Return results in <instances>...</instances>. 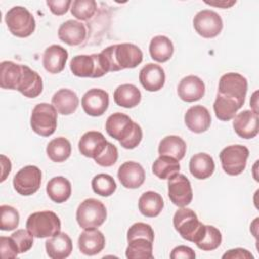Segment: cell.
<instances>
[{
	"label": "cell",
	"mask_w": 259,
	"mask_h": 259,
	"mask_svg": "<svg viewBox=\"0 0 259 259\" xmlns=\"http://www.w3.org/2000/svg\"><path fill=\"white\" fill-rule=\"evenodd\" d=\"M73 250L71 238L66 233H58L46 241V251L52 259H64L70 256Z\"/></svg>",
	"instance_id": "25"
},
{
	"label": "cell",
	"mask_w": 259,
	"mask_h": 259,
	"mask_svg": "<svg viewBox=\"0 0 259 259\" xmlns=\"http://www.w3.org/2000/svg\"><path fill=\"white\" fill-rule=\"evenodd\" d=\"M82 108L88 115L100 116L108 108L109 95L108 93L99 88L89 89L82 97Z\"/></svg>",
	"instance_id": "14"
},
{
	"label": "cell",
	"mask_w": 259,
	"mask_h": 259,
	"mask_svg": "<svg viewBox=\"0 0 259 259\" xmlns=\"http://www.w3.org/2000/svg\"><path fill=\"white\" fill-rule=\"evenodd\" d=\"M158 152L160 156H169L180 161L186 153V144L178 136H167L159 144Z\"/></svg>",
	"instance_id": "33"
},
{
	"label": "cell",
	"mask_w": 259,
	"mask_h": 259,
	"mask_svg": "<svg viewBox=\"0 0 259 259\" xmlns=\"http://www.w3.org/2000/svg\"><path fill=\"white\" fill-rule=\"evenodd\" d=\"M143 139V132L141 126L137 123L135 130L133 131V133L130 135V137L122 143H120V146L123 147L124 149H135L137 146L140 145L141 141Z\"/></svg>",
	"instance_id": "47"
},
{
	"label": "cell",
	"mask_w": 259,
	"mask_h": 259,
	"mask_svg": "<svg viewBox=\"0 0 259 259\" xmlns=\"http://www.w3.org/2000/svg\"><path fill=\"white\" fill-rule=\"evenodd\" d=\"M26 229L33 237L38 239L52 237L60 233L61 221L59 217L51 210L36 211L27 218Z\"/></svg>",
	"instance_id": "2"
},
{
	"label": "cell",
	"mask_w": 259,
	"mask_h": 259,
	"mask_svg": "<svg viewBox=\"0 0 259 259\" xmlns=\"http://www.w3.org/2000/svg\"><path fill=\"white\" fill-rule=\"evenodd\" d=\"M168 196L173 204L179 207H184L191 202L192 188L185 175L177 173L168 179Z\"/></svg>",
	"instance_id": "10"
},
{
	"label": "cell",
	"mask_w": 259,
	"mask_h": 259,
	"mask_svg": "<svg viewBox=\"0 0 259 259\" xmlns=\"http://www.w3.org/2000/svg\"><path fill=\"white\" fill-rule=\"evenodd\" d=\"M170 258L171 259H194L195 258V253L194 251L187 246H177L175 247L171 253H170Z\"/></svg>",
	"instance_id": "48"
},
{
	"label": "cell",
	"mask_w": 259,
	"mask_h": 259,
	"mask_svg": "<svg viewBox=\"0 0 259 259\" xmlns=\"http://www.w3.org/2000/svg\"><path fill=\"white\" fill-rule=\"evenodd\" d=\"M233 127L243 139L255 138L258 134V113L253 110H243L234 116Z\"/></svg>",
	"instance_id": "18"
},
{
	"label": "cell",
	"mask_w": 259,
	"mask_h": 259,
	"mask_svg": "<svg viewBox=\"0 0 259 259\" xmlns=\"http://www.w3.org/2000/svg\"><path fill=\"white\" fill-rule=\"evenodd\" d=\"M41 183V171L38 167L28 165L21 168L13 177V187L20 195L28 196L35 193Z\"/></svg>",
	"instance_id": "7"
},
{
	"label": "cell",
	"mask_w": 259,
	"mask_h": 259,
	"mask_svg": "<svg viewBox=\"0 0 259 259\" xmlns=\"http://www.w3.org/2000/svg\"><path fill=\"white\" fill-rule=\"evenodd\" d=\"M71 144L70 142L64 138L59 137L52 140L47 146V154L48 157L56 163H61L66 161L71 155Z\"/></svg>",
	"instance_id": "37"
},
{
	"label": "cell",
	"mask_w": 259,
	"mask_h": 259,
	"mask_svg": "<svg viewBox=\"0 0 259 259\" xmlns=\"http://www.w3.org/2000/svg\"><path fill=\"white\" fill-rule=\"evenodd\" d=\"M70 69L77 77L99 78L104 75L100 68L97 54L78 55L73 57L70 62Z\"/></svg>",
	"instance_id": "11"
},
{
	"label": "cell",
	"mask_w": 259,
	"mask_h": 259,
	"mask_svg": "<svg viewBox=\"0 0 259 259\" xmlns=\"http://www.w3.org/2000/svg\"><path fill=\"white\" fill-rule=\"evenodd\" d=\"M151 58L159 63L167 62L174 53V47L169 37L165 35L154 36L149 46Z\"/></svg>",
	"instance_id": "32"
},
{
	"label": "cell",
	"mask_w": 259,
	"mask_h": 259,
	"mask_svg": "<svg viewBox=\"0 0 259 259\" xmlns=\"http://www.w3.org/2000/svg\"><path fill=\"white\" fill-rule=\"evenodd\" d=\"M91 186L95 193L103 197L112 195L116 190V183L114 179L110 175L104 173H100L94 176L91 181Z\"/></svg>",
	"instance_id": "38"
},
{
	"label": "cell",
	"mask_w": 259,
	"mask_h": 259,
	"mask_svg": "<svg viewBox=\"0 0 259 259\" xmlns=\"http://www.w3.org/2000/svg\"><path fill=\"white\" fill-rule=\"evenodd\" d=\"M68 60V52L59 45H52L46 49L42 55L44 68L51 74H58L65 68Z\"/></svg>",
	"instance_id": "23"
},
{
	"label": "cell",
	"mask_w": 259,
	"mask_h": 259,
	"mask_svg": "<svg viewBox=\"0 0 259 259\" xmlns=\"http://www.w3.org/2000/svg\"><path fill=\"white\" fill-rule=\"evenodd\" d=\"M52 104L59 113L69 115L76 111L79 105V98L73 90L63 88L53 95Z\"/></svg>",
	"instance_id": "26"
},
{
	"label": "cell",
	"mask_w": 259,
	"mask_h": 259,
	"mask_svg": "<svg viewBox=\"0 0 259 259\" xmlns=\"http://www.w3.org/2000/svg\"><path fill=\"white\" fill-rule=\"evenodd\" d=\"M106 217L104 204L95 198H87L82 201L76 211L77 223L82 229L98 228L105 222Z\"/></svg>",
	"instance_id": "3"
},
{
	"label": "cell",
	"mask_w": 259,
	"mask_h": 259,
	"mask_svg": "<svg viewBox=\"0 0 259 259\" xmlns=\"http://www.w3.org/2000/svg\"><path fill=\"white\" fill-rule=\"evenodd\" d=\"M47 5L49 6V8L53 14L63 15L68 11L70 6L72 5V1H70V0H48Z\"/></svg>",
	"instance_id": "46"
},
{
	"label": "cell",
	"mask_w": 259,
	"mask_h": 259,
	"mask_svg": "<svg viewBox=\"0 0 259 259\" xmlns=\"http://www.w3.org/2000/svg\"><path fill=\"white\" fill-rule=\"evenodd\" d=\"M57 110L54 105L39 103L34 106L30 115V126L32 131L41 136L50 137L57 128Z\"/></svg>",
	"instance_id": "5"
},
{
	"label": "cell",
	"mask_w": 259,
	"mask_h": 259,
	"mask_svg": "<svg viewBox=\"0 0 259 259\" xmlns=\"http://www.w3.org/2000/svg\"><path fill=\"white\" fill-rule=\"evenodd\" d=\"M105 246L104 235L96 228L84 229L78 238V247L81 253L93 256L100 253Z\"/></svg>",
	"instance_id": "16"
},
{
	"label": "cell",
	"mask_w": 259,
	"mask_h": 259,
	"mask_svg": "<svg viewBox=\"0 0 259 259\" xmlns=\"http://www.w3.org/2000/svg\"><path fill=\"white\" fill-rule=\"evenodd\" d=\"M180 164L174 158L169 156H160L152 165L153 173L160 179H169L179 173Z\"/></svg>",
	"instance_id": "36"
},
{
	"label": "cell",
	"mask_w": 259,
	"mask_h": 259,
	"mask_svg": "<svg viewBox=\"0 0 259 259\" xmlns=\"http://www.w3.org/2000/svg\"><path fill=\"white\" fill-rule=\"evenodd\" d=\"M125 256L128 259H152L153 242L146 238H135L128 241Z\"/></svg>",
	"instance_id": "35"
},
{
	"label": "cell",
	"mask_w": 259,
	"mask_h": 259,
	"mask_svg": "<svg viewBox=\"0 0 259 259\" xmlns=\"http://www.w3.org/2000/svg\"><path fill=\"white\" fill-rule=\"evenodd\" d=\"M106 144L107 141L100 132L89 131L81 137L78 143V149L83 156L94 159L101 154Z\"/></svg>",
	"instance_id": "21"
},
{
	"label": "cell",
	"mask_w": 259,
	"mask_h": 259,
	"mask_svg": "<svg viewBox=\"0 0 259 259\" xmlns=\"http://www.w3.org/2000/svg\"><path fill=\"white\" fill-rule=\"evenodd\" d=\"M86 27L80 21L70 19L62 23L58 29L59 38L69 45V46H78L86 37Z\"/></svg>",
	"instance_id": "24"
},
{
	"label": "cell",
	"mask_w": 259,
	"mask_h": 259,
	"mask_svg": "<svg viewBox=\"0 0 259 259\" xmlns=\"http://www.w3.org/2000/svg\"><path fill=\"white\" fill-rule=\"evenodd\" d=\"M113 57L118 71L136 68L143 61L141 49L128 42L113 45Z\"/></svg>",
	"instance_id": "12"
},
{
	"label": "cell",
	"mask_w": 259,
	"mask_h": 259,
	"mask_svg": "<svg viewBox=\"0 0 259 259\" xmlns=\"http://www.w3.org/2000/svg\"><path fill=\"white\" fill-rule=\"evenodd\" d=\"M5 23L9 31L17 37H27L35 29L33 15L22 6H14L5 14Z\"/></svg>",
	"instance_id": "4"
},
{
	"label": "cell",
	"mask_w": 259,
	"mask_h": 259,
	"mask_svg": "<svg viewBox=\"0 0 259 259\" xmlns=\"http://www.w3.org/2000/svg\"><path fill=\"white\" fill-rule=\"evenodd\" d=\"M46 190L49 197L54 202L63 203L71 196L72 186L67 178L63 176H56L48 182Z\"/></svg>",
	"instance_id": "30"
},
{
	"label": "cell",
	"mask_w": 259,
	"mask_h": 259,
	"mask_svg": "<svg viewBox=\"0 0 259 259\" xmlns=\"http://www.w3.org/2000/svg\"><path fill=\"white\" fill-rule=\"evenodd\" d=\"M165 72L157 64L149 63L142 68L139 74V80L142 86L151 92L159 91L165 84Z\"/></svg>",
	"instance_id": "19"
},
{
	"label": "cell",
	"mask_w": 259,
	"mask_h": 259,
	"mask_svg": "<svg viewBox=\"0 0 259 259\" xmlns=\"http://www.w3.org/2000/svg\"><path fill=\"white\" fill-rule=\"evenodd\" d=\"M214 161L206 153H198L191 157L189 161V171L196 179H206L214 172Z\"/></svg>",
	"instance_id": "27"
},
{
	"label": "cell",
	"mask_w": 259,
	"mask_h": 259,
	"mask_svg": "<svg viewBox=\"0 0 259 259\" xmlns=\"http://www.w3.org/2000/svg\"><path fill=\"white\" fill-rule=\"evenodd\" d=\"M135 238H146L154 242V231L152 227L145 223H136L130 227L127 230L126 239L127 242Z\"/></svg>",
	"instance_id": "44"
},
{
	"label": "cell",
	"mask_w": 259,
	"mask_h": 259,
	"mask_svg": "<svg viewBox=\"0 0 259 259\" xmlns=\"http://www.w3.org/2000/svg\"><path fill=\"white\" fill-rule=\"evenodd\" d=\"M16 90L23 94L25 97H37L42 91L41 77L35 71L31 70L29 67L23 65L22 75Z\"/></svg>",
	"instance_id": "22"
},
{
	"label": "cell",
	"mask_w": 259,
	"mask_h": 259,
	"mask_svg": "<svg viewBox=\"0 0 259 259\" xmlns=\"http://www.w3.org/2000/svg\"><path fill=\"white\" fill-rule=\"evenodd\" d=\"M19 224L18 211L10 206L3 204L0 206V229L2 231H12Z\"/></svg>",
	"instance_id": "41"
},
{
	"label": "cell",
	"mask_w": 259,
	"mask_h": 259,
	"mask_svg": "<svg viewBox=\"0 0 259 259\" xmlns=\"http://www.w3.org/2000/svg\"><path fill=\"white\" fill-rule=\"evenodd\" d=\"M0 251H1V256L4 259L16 258L17 255L19 254L18 249L11 237H4V236L0 237Z\"/></svg>",
	"instance_id": "45"
},
{
	"label": "cell",
	"mask_w": 259,
	"mask_h": 259,
	"mask_svg": "<svg viewBox=\"0 0 259 259\" xmlns=\"http://www.w3.org/2000/svg\"><path fill=\"white\" fill-rule=\"evenodd\" d=\"M117 178L123 187L136 189L142 186L146 175L144 168L139 163L128 161L118 168Z\"/></svg>",
	"instance_id": "15"
},
{
	"label": "cell",
	"mask_w": 259,
	"mask_h": 259,
	"mask_svg": "<svg viewBox=\"0 0 259 259\" xmlns=\"http://www.w3.org/2000/svg\"><path fill=\"white\" fill-rule=\"evenodd\" d=\"M117 159H118L117 148L113 144L107 142L104 150L101 152V154H99L96 158H94V161L99 166L110 167L116 163Z\"/></svg>",
	"instance_id": "43"
},
{
	"label": "cell",
	"mask_w": 259,
	"mask_h": 259,
	"mask_svg": "<svg viewBox=\"0 0 259 259\" xmlns=\"http://www.w3.org/2000/svg\"><path fill=\"white\" fill-rule=\"evenodd\" d=\"M96 8L94 0H75L71 5V13L77 19L88 20L94 15Z\"/></svg>",
	"instance_id": "40"
},
{
	"label": "cell",
	"mask_w": 259,
	"mask_h": 259,
	"mask_svg": "<svg viewBox=\"0 0 259 259\" xmlns=\"http://www.w3.org/2000/svg\"><path fill=\"white\" fill-rule=\"evenodd\" d=\"M223 258H230V259H249V258H253V255L246 249L243 248H236V249H231L228 252H226L223 255Z\"/></svg>",
	"instance_id": "49"
},
{
	"label": "cell",
	"mask_w": 259,
	"mask_h": 259,
	"mask_svg": "<svg viewBox=\"0 0 259 259\" xmlns=\"http://www.w3.org/2000/svg\"><path fill=\"white\" fill-rule=\"evenodd\" d=\"M1 166H2V176H1V182H3L6 179V176L10 173L11 170V163L8 158H6L4 155H1Z\"/></svg>",
	"instance_id": "50"
},
{
	"label": "cell",
	"mask_w": 259,
	"mask_h": 259,
	"mask_svg": "<svg viewBox=\"0 0 259 259\" xmlns=\"http://www.w3.org/2000/svg\"><path fill=\"white\" fill-rule=\"evenodd\" d=\"M249 150L242 145H231L224 148L220 153L223 170L231 176L240 175L246 168Z\"/></svg>",
	"instance_id": "6"
},
{
	"label": "cell",
	"mask_w": 259,
	"mask_h": 259,
	"mask_svg": "<svg viewBox=\"0 0 259 259\" xmlns=\"http://www.w3.org/2000/svg\"><path fill=\"white\" fill-rule=\"evenodd\" d=\"M205 92L203 81L194 75L184 77L177 87V93L181 100L185 102H194L201 99Z\"/></svg>",
	"instance_id": "17"
},
{
	"label": "cell",
	"mask_w": 259,
	"mask_h": 259,
	"mask_svg": "<svg viewBox=\"0 0 259 259\" xmlns=\"http://www.w3.org/2000/svg\"><path fill=\"white\" fill-rule=\"evenodd\" d=\"M243 106L239 101L224 96L220 93L217 94V98L213 103V110L215 116L223 121H228L236 115L237 111Z\"/></svg>",
	"instance_id": "34"
},
{
	"label": "cell",
	"mask_w": 259,
	"mask_h": 259,
	"mask_svg": "<svg viewBox=\"0 0 259 259\" xmlns=\"http://www.w3.org/2000/svg\"><path fill=\"white\" fill-rule=\"evenodd\" d=\"M206 4H209V5H213V6H222L223 8H228V7H231L232 5H234L236 3V1H221V2H218V3H214V2H208V1H205Z\"/></svg>",
	"instance_id": "51"
},
{
	"label": "cell",
	"mask_w": 259,
	"mask_h": 259,
	"mask_svg": "<svg viewBox=\"0 0 259 259\" xmlns=\"http://www.w3.org/2000/svg\"><path fill=\"white\" fill-rule=\"evenodd\" d=\"M139 210L147 218H155L164 207L162 196L155 191H146L139 198Z\"/></svg>",
	"instance_id": "31"
},
{
	"label": "cell",
	"mask_w": 259,
	"mask_h": 259,
	"mask_svg": "<svg viewBox=\"0 0 259 259\" xmlns=\"http://www.w3.org/2000/svg\"><path fill=\"white\" fill-rule=\"evenodd\" d=\"M248 82L247 79L239 73H227L223 75L219 82L218 93L235 99L244 104L247 94Z\"/></svg>",
	"instance_id": "8"
},
{
	"label": "cell",
	"mask_w": 259,
	"mask_h": 259,
	"mask_svg": "<svg viewBox=\"0 0 259 259\" xmlns=\"http://www.w3.org/2000/svg\"><path fill=\"white\" fill-rule=\"evenodd\" d=\"M11 238L14 241L19 253L27 252L33 245V235L28 230L19 229L11 235Z\"/></svg>",
	"instance_id": "42"
},
{
	"label": "cell",
	"mask_w": 259,
	"mask_h": 259,
	"mask_svg": "<svg viewBox=\"0 0 259 259\" xmlns=\"http://www.w3.org/2000/svg\"><path fill=\"white\" fill-rule=\"evenodd\" d=\"M22 66L11 61L0 64V86L3 89L16 90L22 75Z\"/></svg>",
	"instance_id": "28"
},
{
	"label": "cell",
	"mask_w": 259,
	"mask_h": 259,
	"mask_svg": "<svg viewBox=\"0 0 259 259\" xmlns=\"http://www.w3.org/2000/svg\"><path fill=\"white\" fill-rule=\"evenodd\" d=\"M184 122L188 130L200 134L208 130L211 123V116L206 107L194 105L187 109L184 115Z\"/></svg>",
	"instance_id": "20"
},
{
	"label": "cell",
	"mask_w": 259,
	"mask_h": 259,
	"mask_svg": "<svg viewBox=\"0 0 259 259\" xmlns=\"http://www.w3.org/2000/svg\"><path fill=\"white\" fill-rule=\"evenodd\" d=\"M137 123L131 117L121 112H115L108 116L105 122L107 134L120 143L124 142L135 130Z\"/></svg>",
	"instance_id": "13"
},
{
	"label": "cell",
	"mask_w": 259,
	"mask_h": 259,
	"mask_svg": "<svg viewBox=\"0 0 259 259\" xmlns=\"http://www.w3.org/2000/svg\"><path fill=\"white\" fill-rule=\"evenodd\" d=\"M222 243V234L213 226L205 225V232L203 237L195 245L202 251H212L219 248Z\"/></svg>",
	"instance_id": "39"
},
{
	"label": "cell",
	"mask_w": 259,
	"mask_h": 259,
	"mask_svg": "<svg viewBox=\"0 0 259 259\" xmlns=\"http://www.w3.org/2000/svg\"><path fill=\"white\" fill-rule=\"evenodd\" d=\"M173 225L179 235L192 243H197L203 237L205 225L198 221L196 213L187 207H181L174 213Z\"/></svg>",
	"instance_id": "1"
},
{
	"label": "cell",
	"mask_w": 259,
	"mask_h": 259,
	"mask_svg": "<svg viewBox=\"0 0 259 259\" xmlns=\"http://www.w3.org/2000/svg\"><path fill=\"white\" fill-rule=\"evenodd\" d=\"M195 31L204 38H212L219 35L223 29L222 17L212 10L204 9L197 12L193 18Z\"/></svg>",
	"instance_id": "9"
},
{
	"label": "cell",
	"mask_w": 259,
	"mask_h": 259,
	"mask_svg": "<svg viewBox=\"0 0 259 259\" xmlns=\"http://www.w3.org/2000/svg\"><path fill=\"white\" fill-rule=\"evenodd\" d=\"M113 99L118 106L133 108L141 102L142 94L137 86L133 84H122L115 89Z\"/></svg>",
	"instance_id": "29"
}]
</instances>
